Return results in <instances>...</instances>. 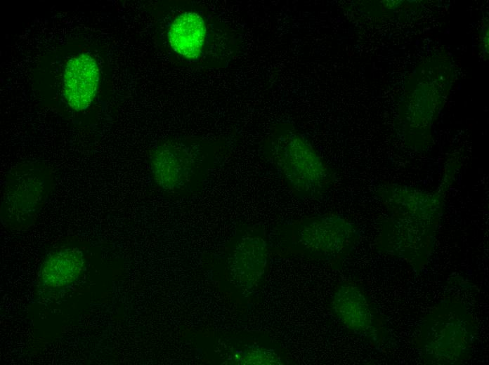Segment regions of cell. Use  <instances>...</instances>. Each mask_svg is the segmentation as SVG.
I'll return each instance as SVG.
<instances>
[{
  "label": "cell",
  "mask_w": 489,
  "mask_h": 365,
  "mask_svg": "<svg viewBox=\"0 0 489 365\" xmlns=\"http://www.w3.org/2000/svg\"><path fill=\"white\" fill-rule=\"evenodd\" d=\"M84 267L82 254L77 250H65L58 252L43 265L41 282L44 286L57 288L74 281Z\"/></svg>",
  "instance_id": "7"
},
{
  "label": "cell",
  "mask_w": 489,
  "mask_h": 365,
  "mask_svg": "<svg viewBox=\"0 0 489 365\" xmlns=\"http://www.w3.org/2000/svg\"><path fill=\"white\" fill-rule=\"evenodd\" d=\"M280 140V167L287 181L299 192L319 188L326 170L315 152L299 135L289 133Z\"/></svg>",
  "instance_id": "1"
},
{
  "label": "cell",
  "mask_w": 489,
  "mask_h": 365,
  "mask_svg": "<svg viewBox=\"0 0 489 365\" xmlns=\"http://www.w3.org/2000/svg\"><path fill=\"white\" fill-rule=\"evenodd\" d=\"M191 168L192 161L186 153L169 146L157 149L152 160L156 182L167 190L183 185L189 177Z\"/></svg>",
  "instance_id": "3"
},
{
  "label": "cell",
  "mask_w": 489,
  "mask_h": 365,
  "mask_svg": "<svg viewBox=\"0 0 489 365\" xmlns=\"http://www.w3.org/2000/svg\"><path fill=\"white\" fill-rule=\"evenodd\" d=\"M332 306L341 321L350 329L363 331L371 324L372 317L367 300L356 287L339 288L334 296Z\"/></svg>",
  "instance_id": "6"
},
{
  "label": "cell",
  "mask_w": 489,
  "mask_h": 365,
  "mask_svg": "<svg viewBox=\"0 0 489 365\" xmlns=\"http://www.w3.org/2000/svg\"><path fill=\"white\" fill-rule=\"evenodd\" d=\"M34 178L23 179L22 182L19 184L17 189L11 194H13V206L17 211H34L39 202L41 201V193L43 191L41 182L32 180Z\"/></svg>",
  "instance_id": "9"
},
{
  "label": "cell",
  "mask_w": 489,
  "mask_h": 365,
  "mask_svg": "<svg viewBox=\"0 0 489 365\" xmlns=\"http://www.w3.org/2000/svg\"><path fill=\"white\" fill-rule=\"evenodd\" d=\"M206 27L197 13L186 12L178 15L169 31L171 48L178 54L189 58L199 57L204 42Z\"/></svg>",
  "instance_id": "4"
},
{
  "label": "cell",
  "mask_w": 489,
  "mask_h": 365,
  "mask_svg": "<svg viewBox=\"0 0 489 365\" xmlns=\"http://www.w3.org/2000/svg\"><path fill=\"white\" fill-rule=\"evenodd\" d=\"M266 261V243L259 238H246L234 251L233 272L240 280L253 283L263 274Z\"/></svg>",
  "instance_id": "8"
},
{
  "label": "cell",
  "mask_w": 489,
  "mask_h": 365,
  "mask_svg": "<svg viewBox=\"0 0 489 365\" xmlns=\"http://www.w3.org/2000/svg\"><path fill=\"white\" fill-rule=\"evenodd\" d=\"M350 232V225L344 220L327 217L304 227L300 239L303 245L312 250L334 252L342 247Z\"/></svg>",
  "instance_id": "5"
},
{
  "label": "cell",
  "mask_w": 489,
  "mask_h": 365,
  "mask_svg": "<svg viewBox=\"0 0 489 365\" xmlns=\"http://www.w3.org/2000/svg\"><path fill=\"white\" fill-rule=\"evenodd\" d=\"M99 69L94 58L83 53L74 56L67 62L63 90L71 108L80 111L87 108L97 92Z\"/></svg>",
  "instance_id": "2"
}]
</instances>
